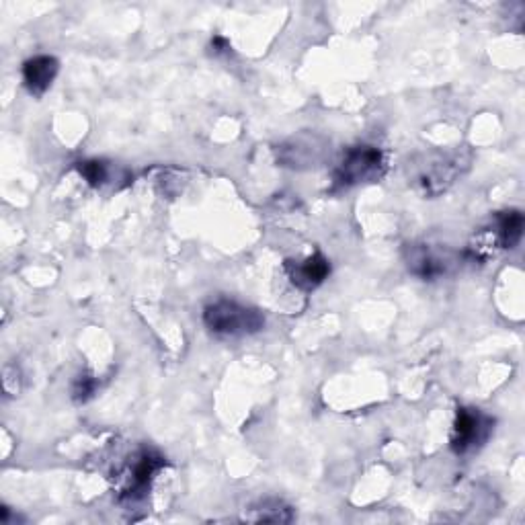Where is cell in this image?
<instances>
[{
    "mask_svg": "<svg viewBox=\"0 0 525 525\" xmlns=\"http://www.w3.org/2000/svg\"><path fill=\"white\" fill-rule=\"evenodd\" d=\"M472 167L468 146L435 148L413 156L407 165L411 187L423 197H437L458 183Z\"/></svg>",
    "mask_w": 525,
    "mask_h": 525,
    "instance_id": "obj_1",
    "label": "cell"
},
{
    "mask_svg": "<svg viewBox=\"0 0 525 525\" xmlns=\"http://www.w3.org/2000/svg\"><path fill=\"white\" fill-rule=\"evenodd\" d=\"M204 325L216 337H249L265 327V316L251 306L234 300H216L204 310Z\"/></svg>",
    "mask_w": 525,
    "mask_h": 525,
    "instance_id": "obj_2",
    "label": "cell"
},
{
    "mask_svg": "<svg viewBox=\"0 0 525 525\" xmlns=\"http://www.w3.org/2000/svg\"><path fill=\"white\" fill-rule=\"evenodd\" d=\"M386 173L384 152L370 144L351 146L333 171V189L343 191L357 185L376 183Z\"/></svg>",
    "mask_w": 525,
    "mask_h": 525,
    "instance_id": "obj_3",
    "label": "cell"
},
{
    "mask_svg": "<svg viewBox=\"0 0 525 525\" xmlns=\"http://www.w3.org/2000/svg\"><path fill=\"white\" fill-rule=\"evenodd\" d=\"M167 460L154 450H138L119 472V501L121 503H140L148 497L156 474L165 468Z\"/></svg>",
    "mask_w": 525,
    "mask_h": 525,
    "instance_id": "obj_4",
    "label": "cell"
},
{
    "mask_svg": "<svg viewBox=\"0 0 525 525\" xmlns=\"http://www.w3.org/2000/svg\"><path fill=\"white\" fill-rule=\"evenodd\" d=\"M405 263L415 277L423 281H435L448 275L460 263V255L441 245L413 242V245L405 247Z\"/></svg>",
    "mask_w": 525,
    "mask_h": 525,
    "instance_id": "obj_5",
    "label": "cell"
},
{
    "mask_svg": "<svg viewBox=\"0 0 525 525\" xmlns=\"http://www.w3.org/2000/svg\"><path fill=\"white\" fill-rule=\"evenodd\" d=\"M493 427L495 421L489 415H484L482 411L468 409V407L458 409L452 429V450L458 456H466L480 450L491 437Z\"/></svg>",
    "mask_w": 525,
    "mask_h": 525,
    "instance_id": "obj_6",
    "label": "cell"
},
{
    "mask_svg": "<svg viewBox=\"0 0 525 525\" xmlns=\"http://www.w3.org/2000/svg\"><path fill=\"white\" fill-rule=\"evenodd\" d=\"M325 140L318 136H298L275 148L277 163L290 169H308L314 167L325 154Z\"/></svg>",
    "mask_w": 525,
    "mask_h": 525,
    "instance_id": "obj_7",
    "label": "cell"
},
{
    "mask_svg": "<svg viewBox=\"0 0 525 525\" xmlns=\"http://www.w3.org/2000/svg\"><path fill=\"white\" fill-rule=\"evenodd\" d=\"M284 267L292 279V284L302 292L316 290L331 273L329 259L320 253H314L304 261H286Z\"/></svg>",
    "mask_w": 525,
    "mask_h": 525,
    "instance_id": "obj_8",
    "label": "cell"
},
{
    "mask_svg": "<svg viewBox=\"0 0 525 525\" xmlns=\"http://www.w3.org/2000/svg\"><path fill=\"white\" fill-rule=\"evenodd\" d=\"M60 62L54 56H35L23 64V85L33 97H42L50 91L58 76Z\"/></svg>",
    "mask_w": 525,
    "mask_h": 525,
    "instance_id": "obj_9",
    "label": "cell"
},
{
    "mask_svg": "<svg viewBox=\"0 0 525 525\" xmlns=\"http://www.w3.org/2000/svg\"><path fill=\"white\" fill-rule=\"evenodd\" d=\"M523 226H525V220L519 210H507V212L497 214L493 226L489 228L493 236V245L505 251L515 249L521 242Z\"/></svg>",
    "mask_w": 525,
    "mask_h": 525,
    "instance_id": "obj_10",
    "label": "cell"
},
{
    "mask_svg": "<svg viewBox=\"0 0 525 525\" xmlns=\"http://www.w3.org/2000/svg\"><path fill=\"white\" fill-rule=\"evenodd\" d=\"M247 521H271V523H290L294 521V511L290 505L279 499H265L249 507L245 513Z\"/></svg>",
    "mask_w": 525,
    "mask_h": 525,
    "instance_id": "obj_11",
    "label": "cell"
},
{
    "mask_svg": "<svg viewBox=\"0 0 525 525\" xmlns=\"http://www.w3.org/2000/svg\"><path fill=\"white\" fill-rule=\"evenodd\" d=\"M76 171L93 187H101L109 177L107 165L103 163V160H80V163L76 165Z\"/></svg>",
    "mask_w": 525,
    "mask_h": 525,
    "instance_id": "obj_12",
    "label": "cell"
},
{
    "mask_svg": "<svg viewBox=\"0 0 525 525\" xmlns=\"http://www.w3.org/2000/svg\"><path fill=\"white\" fill-rule=\"evenodd\" d=\"M97 392V380L91 374H80L74 384H72V400L83 405V402H89Z\"/></svg>",
    "mask_w": 525,
    "mask_h": 525,
    "instance_id": "obj_13",
    "label": "cell"
},
{
    "mask_svg": "<svg viewBox=\"0 0 525 525\" xmlns=\"http://www.w3.org/2000/svg\"><path fill=\"white\" fill-rule=\"evenodd\" d=\"M212 50H214L216 56H222V54H230V52H232V46H230V42H228L226 37L216 35V37L212 39Z\"/></svg>",
    "mask_w": 525,
    "mask_h": 525,
    "instance_id": "obj_14",
    "label": "cell"
}]
</instances>
